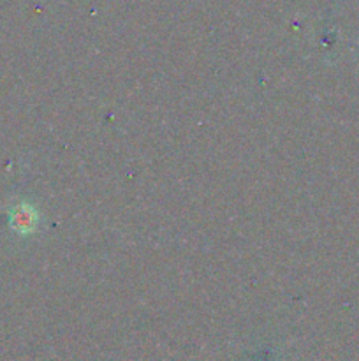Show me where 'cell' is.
<instances>
[{
    "label": "cell",
    "mask_w": 359,
    "mask_h": 361,
    "mask_svg": "<svg viewBox=\"0 0 359 361\" xmlns=\"http://www.w3.org/2000/svg\"><path fill=\"white\" fill-rule=\"evenodd\" d=\"M39 214L30 203L21 201V203L14 204L9 212V226L14 233L18 235H30L37 229Z\"/></svg>",
    "instance_id": "6da1fadb"
}]
</instances>
